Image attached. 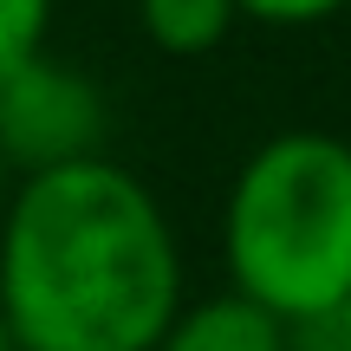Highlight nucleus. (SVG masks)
<instances>
[{
	"label": "nucleus",
	"mask_w": 351,
	"mask_h": 351,
	"mask_svg": "<svg viewBox=\"0 0 351 351\" xmlns=\"http://www.w3.org/2000/svg\"><path fill=\"white\" fill-rule=\"evenodd\" d=\"M182 306V241L111 156L20 176L0 208V319L13 351H156Z\"/></svg>",
	"instance_id": "1"
},
{
	"label": "nucleus",
	"mask_w": 351,
	"mask_h": 351,
	"mask_svg": "<svg viewBox=\"0 0 351 351\" xmlns=\"http://www.w3.org/2000/svg\"><path fill=\"white\" fill-rule=\"evenodd\" d=\"M221 267L280 326H326L351 293V143L332 130L254 143L221 202Z\"/></svg>",
	"instance_id": "2"
},
{
	"label": "nucleus",
	"mask_w": 351,
	"mask_h": 351,
	"mask_svg": "<svg viewBox=\"0 0 351 351\" xmlns=\"http://www.w3.org/2000/svg\"><path fill=\"white\" fill-rule=\"evenodd\" d=\"M111 143V98L85 72L59 65L52 52H33L0 78V156L13 182L46 176L65 163H91Z\"/></svg>",
	"instance_id": "3"
},
{
	"label": "nucleus",
	"mask_w": 351,
	"mask_h": 351,
	"mask_svg": "<svg viewBox=\"0 0 351 351\" xmlns=\"http://www.w3.org/2000/svg\"><path fill=\"white\" fill-rule=\"evenodd\" d=\"M156 351H293V326H280L267 306H254L247 293L228 287V293L176 306Z\"/></svg>",
	"instance_id": "4"
},
{
	"label": "nucleus",
	"mask_w": 351,
	"mask_h": 351,
	"mask_svg": "<svg viewBox=\"0 0 351 351\" xmlns=\"http://www.w3.org/2000/svg\"><path fill=\"white\" fill-rule=\"evenodd\" d=\"M234 20V0H137V26L163 59H208Z\"/></svg>",
	"instance_id": "5"
},
{
	"label": "nucleus",
	"mask_w": 351,
	"mask_h": 351,
	"mask_svg": "<svg viewBox=\"0 0 351 351\" xmlns=\"http://www.w3.org/2000/svg\"><path fill=\"white\" fill-rule=\"evenodd\" d=\"M52 7H59V0H0V78H7L13 65H26L33 52H46Z\"/></svg>",
	"instance_id": "6"
},
{
	"label": "nucleus",
	"mask_w": 351,
	"mask_h": 351,
	"mask_svg": "<svg viewBox=\"0 0 351 351\" xmlns=\"http://www.w3.org/2000/svg\"><path fill=\"white\" fill-rule=\"evenodd\" d=\"M351 0H234L241 20H261V26H280V33H300V26H326L339 20Z\"/></svg>",
	"instance_id": "7"
},
{
	"label": "nucleus",
	"mask_w": 351,
	"mask_h": 351,
	"mask_svg": "<svg viewBox=\"0 0 351 351\" xmlns=\"http://www.w3.org/2000/svg\"><path fill=\"white\" fill-rule=\"evenodd\" d=\"M326 332H332V345H339V351H351V293L339 300V313L326 319Z\"/></svg>",
	"instance_id": "8"
},
{
	"label": "nucleus",
	"mask_w": 351,
	"mask_h": 351,
	"mask_svg": "<svg viewBox=\"0 0 351 351\" xmlns=\"http://www.w3.org/2000/svg\"><path fill=\"white\" fill-rule=\"evenodd\" d=\"M7 195H13V169H7V156H0V208H7Z\"/></svg>",
	"instance_id": "9"
},
{
	"label": "nucleus",
	"mask_w": 351,
	"mask_h": 351,
	"mask_svg": "<svg viewBox=\"0 0 351 351\" xmlns=\"http://www.w3.org/2000/svg\"><path fill=\"white\" fill-rule=\"evenodd\" d=\"M0 351H13V332H7V319H0Z\"/></svg>",
	"instance_id": "10"
}]
</instances>
